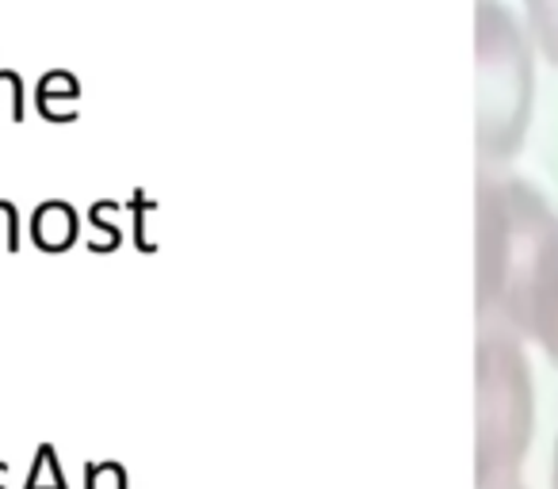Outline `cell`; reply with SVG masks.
Masks as SVG:
<instances>
[{"mask_svg":"<svg viewBox=\"0 0 558 489\" xmlns=\"http://www.w3.org/2000/svg\"><path fill=\"white\" fill-rule=\"evenodd\" d=\"M535 432V390L524 341L478 333L474 344V486L520 481Z\"/></svg>","mask_w":558,"mask_h":489,"instance_id":"3","label":"cell"},{"mask_svg":"<svg viewBox=\"0 0 558 489\" xmlns=\"http://www.w3.org/2000/svg\"><path fill=\"white\" fill-rule=\"evenodd\" d=\"M535 47L505 0L474 4V142L486 164L520 154L532 123Z\"/></svg>","mask_w":558,"mask_h":489,"instance_id":"2","label":"cell"},{"mask_svg":"<svg viewBox=\"0 0 558 489\" xmlns=\"http://www.w3.org/2000/svg\"><path fill=\"white\" fill-rule=\"evenodd\" d=\"M497 489H527L524 481H512V486H497Z\"/></svg>","mask_w":558,"mask_h":489,"instance_id":"7","label":"cell"},{"mask_svg":"<svg viewBox=\"0 0 558 489\" xmlns=\"http://www.w3.org/2000/svg\"><path fill=\"white\" fill-rule=\"evenodd\" d=\"M558 272V210L539 184L482 172L474 195V306L478 333L532 337V321Z\"/></svg>","mask_w":558,"mask_h":489,"instance_id":"1","label":"cell"},{"mask_svg":"<svg viewBox=\"0 0 558 489\" xmlns=\"http://www.w3.org/2000/svg\"><path fill=\"white\" fill-rule=\"evenodd\" d=\"M550 489H558V436H555V451H550Z\"/></svg>","mask_w":558,"mask_h":489,"instance_id":"6","label":"cell"},{"mask_svg":"<svg viewBox=\"0 0 558 489\" xmlns=\"http://www.w3.org/2000/svg\"><path fill=\"white\" fill-rule=\"evenodd\" d=\"M527 341H535L558 364V272H555V280H550L547 295H543L539 310H535L532 337H527Z\"/></svg>","mask_w":558,"mask_h":489,"instance_id":"5","label":"cell"},{"mask_svg":"<svg viewBox=\"0 0 558 489\" xmlns=\"http://www.w3.org/2000/svg\"><path fill=\"white\" fill-rule=\"evenodd\" d=\"M524 27L535 54L558 65V0H524Z\"/></svg>","mask_w":558,"mask_h":489,"instance_id":"4","label":"cell"}]
</instances>
